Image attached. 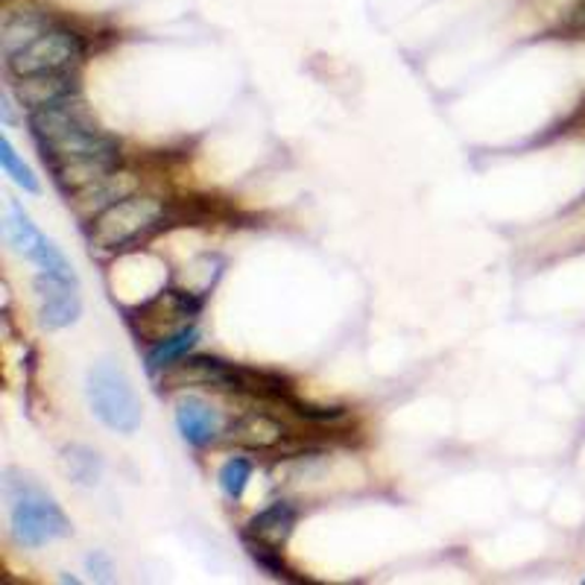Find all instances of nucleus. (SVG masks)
I'll return each mask as SVG.
<instances>
[{
  "mask_svg": "<svg viewBox=\"0 0 585 585\" xmlns=\"http://www.w3.org/2000/svg\"><path fill=\"white\" fill-rule=\"evenodd\" d=\"M29 130L57 185L68 194H83L85 187L100 185L121 168L118 141L102 135L74 97L29 112Z\"/></svg>",
  "mask_w": 585,
  "mask_h": 585,
  "instance_id": "1",
  "label": "nucleus"
},
{
  "mask_svg": "<svg viewBox=\"0 0 585 585\" xmlns=\"http://www.w3.org/2000/svg\"><path fill=\"white\" fill-rule=\"evenodd\" d=\"M168 226V205L153 196H121L118 203L106 205L92 220V243L100 249L123 252L147 243Z\"/></svg>",
  "mask_w": 585,
  "mask_h": 585,
  "instance_id": "2",
  "label": "nucleus"
},
{
  "mask_svg": "<svg viewBox=\"0 0 585 585\" xmlns=\"http://www.w3.org/2000/svg\"><path fill=\"white\" fill-rule=\"evenodd\" d=\"M12 536L24 548H41L71 533V521L59 503L29 480H7Z\"/></svg>",
  "mask_w": 585,
  "mask_h": 585,
  "instance_id": "3",
  "label": "nucleus"
},
{
  "mask_svg": "<svg viewBox=\"0 0 585 585\" xmlns=\"http://www.w3.org/2000/svg\"><path fill=\"white\" fill-rule=\"evenodd\" d=\"M83 38L71 33V29L50 24L41 36L19 47L15 53H10L7 57V68H10L15 80L45 74H71L83 62Z\"/></svg>",
  "mask_w": 585,
  "mask_h": 585,
  "instance_id": "4",
  "label": "nucleus"
},
{
  "mask_svg": "<svg viewBox=\"0 0 585 585\" xmlns=\"http://www.w3.org/2000/svg\"><path fill=\"white\" fill-rule=\"evenodd\" d=\"M88 401L94 416L100 418L106 428L118 434H135L141 425V401L132 390L130 378L112 363H100L88 371Z\"/></svg>",
  "mask_w": 585,
  "mask_h": 585,
  "instance_id": "5",
  "label": "nucleus"
},
{
  "mask_svg": "<svg viewBox=\"0 0 585 585\" xmlns=\"http://www.w3.org/2000/svg\"><path fill=\"white\" fill-rule=\"evenodd\" d=\"M3 232H7V241L12 243V249L19 252V255H24V258L33 260L41 272L62 276V279H76L74 267L68 264L65 255H62L53 243L47 241L45 234L38 232L36 223L29 220L27 211H24L19 203H10Z\"/></svg>",
  "mask_w": 585,
  "mask_h": 585,
  "instance_id": "6",
  "label": "nucleus"
},
{
  "mask_svg": "<svg viewBox=\"0 0 585 585\" xmlns=\"http://www.w3.org/2000/svg\"><path fill=\"white\" fill-rule=\"evenodd\" d=\"M38 302H41V322L47 328H65L74 326L83 310L80 293H76V279H62L41 272L36 279Z\"/></svg>",
  "mask_w": 585,
  "mask_h": 585,
  "instance_id": "7",
  "label": "nucleus"
},
{
  "mask_svg": "<svg viewBox=\"0 0 585 585\" xmlns=\"http://www.w3.org/2000/svg\"><path fill=\"white\" fill-rule=\"evenodd\" d=\"M293 527H296V510H293L290 503L279 501L267 507L264 512H258V515L246 524L243 541H255V545H264V548L281 550L288 545L290 536H293Z\"/></svg>",
  "mask_w": 585,
  "mask_h": 585,
  "instance_id": "8",
  "label": "nucleus"
},
{
  "mask_svg": "<svg viewBox=\"0 0 585 585\" xmlns=\"http://www.w3.org/2000/svg\"><path fill=\"white\" fill-rule=\"evenodd\" d=\"M176 425L187 446L205 448L220 434V413L199 399H182L176 404Z\"/></svg>",
  "mask_w": 585,
  "mask_h": 585,
  "instance_id": "9",
  "label": "nucleus"
},
{
  "mask_svg": "<svg viewBox=\"0 0 585 585\" xmlns=\"http://www.w3.org/2000/svg\"><path fill=\"white\" fill-rule=\"evenodd\" d=\"M15 92H19V100L27 106L29 112H36V109H45V106H50V102L74 97L76 83H74V74L24 76V80L15 83Z\"/></svg>",
  "mask_w": 585,
  "mask_h": 585,
  "instance_id": "10",
  "label": "nucleus"
},
{
  "mask_svg": "<svg viewBox=\"0 0 585 585\" xmlns=\"http://www.w3.org/2000/svg\"><path fill=\"white\" fill-rule=\"evenodd\" d=\"M229 439L243 448L267 451V448H276L284 439V425L267 416V413H249V416L237 418L229 428Z\"/></svg>",
  "mask_w": 585,
  "mask_h": 585,
  "instance_id": "11",
  "label": "nucleus"
},
{
  "mask_svg": "<svg viewBox=\"0 0 585 585\" xmlns=\"http://www.w3.org/2000/svg\"><path fill=\"white\" fill-rule=\"evenodd\" d=\"M50 24H53V21L47 19L45 12L36 10L12 12L10 19L3 21V57H10V53L19 50V47H24L36 36H41Z\"/></svg>",
  "mask_w": 585,
  "mask_h": 585,
  "instance_id": "12",
  "label": "nucleus"
},
{
  "mask_svg": "<svg viewBox=\"0 0 585 585\" xmlns=\"http://www.w3.org/2000/svg\"><path fill=\"white\" fill-rule=\"evenodd\" d=\"M196 343V328H182L168 340H161V343L149 352V371L156 375V371H164L168 366H173L176 361H182Z\"/></svg>",
  "mask_w": 585,
  "mask_h": 585,
  "instance_id": "13",
  "label": "nucleus"
},
{
  "mask_svg": "<svg viewBox=\"0 0 585 585\" xmlns=\"http://www.w3.org/2000/svg\"><path fill=\"white\" fill-rule=\"evenodd\" d=\"M0 161H3V170H7V176H10L15 185L29 191V194H38V179L33 176V170L21 161L15 147L10 144V138H0Z\"/></svg>",
  "mask_w": 585,
  "mask_h": 585,
  "instance_id": "14",
  "label": "nucleus"
},
{
  "mask_svg": "<svg viewBox=\"0 0 585 585\" xmlns=\"http://www.w3.org/2000/svg\"><path fill=\"white\" fill-rule=\"evenodd\" d=\"M249 477L252 465L246 463V460H241V456H234V460H229V463L220 468V489H223L232 501H241L246 486H249Z\"/></svg>",
  "mask_w": 585,
  "mask_h": 585,
  "instance_id": "15",
  "label": "nucleus"
},
{
  "mask_svg": "<svg viewBox=\"0 0 585 585\" xmlns=\"http://www.w3.org/2000/svg\"><path fill=\"white\" fill-rule=\"evenodd\" d=\"M65 465L68 474L85 486L97 484V477H100V460H97V454H92L88 448H71L65 454Z\"/></svg>",
  "mask_w": 585,
  "mask_h": 585,
  "instance_id": "16",
  "label": "nucleus"
},
{
  "mask_svg": "<svg viewBox=\"0 0 585 585\" xmlns=\"http://www.w3.org/2000/svg\"><path fill=\"white\" fill-rule=\"evenodd\" d=\"M562 29H565V33H574V36L585 33V0H576L574 10L568 12V19H565V24H562Z\"/></svg>",
  "mask_w": 585,
  "mask_h": 585,
  "instance_id": "17",
  "label": "nucleus"
}]
</instances>
